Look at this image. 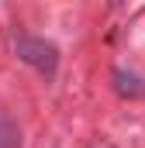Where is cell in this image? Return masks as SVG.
I'll return each mask as SVG.
<instances>
[{
  "instance_id": "6da1fadb",
  "label": "cell",
  "mask_w": 145,
  "mask_h": 148,
  "mask_svg": "<svg viewBox=\"0 0 145 148\" xmlns=\"http://www.w3.org/2000/svg\"><path fill=\"white\" fill-rule=\"evenodd\" d=\"M14 52H17V59L24 66H31L48 83L55 79V73H59V48H55V41L38 38V35H14Z\"/></svg>"
},
{
  "instance_id": "7a4b0ae2",
  "label": "cell",
  "mask_w": 145,
  "mask_h": 148,
  "mask_svg": "<svg viewBox=\"0 0 145 148\" xmlns=\"http://www.w3.org/2000/svg\"><path fill=\"white\" fill-rule=\"evenodd\" d=\"M0 148H24L21 141V124L0 107Z\"/></svg>"
},
{
  "instance_id": "3957f363",
  "label": "cell",
  "mask_w": 145,
  "mask_h": 148,
  "mask_svg": "<svg viewBox=\"0 0 145 148\" xmlns=\"http://www.w3.org/2000/svg\"><path fill=\"white\" fill-rule=\"evenodd\" d=\"M114 90L121 97H145V79H138L135 73H124V69H114Z\"/></svg>"
}]
</instances>
